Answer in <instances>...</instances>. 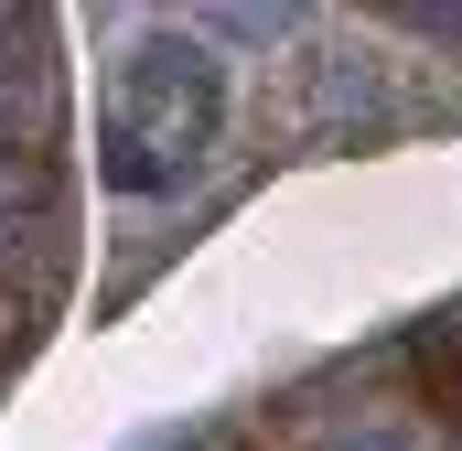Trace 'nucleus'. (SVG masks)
I'll return each mask as SVG.
<instances>
[{"label":"nucleus","mask_w":462,"mask_h":451,"mask_svg":"<svg viewBox=\"0 0 462 451\" xmlns=\"http://www.w3.org/2000/svg\"><path fill=\"white\" fill-rule=\"evenodd\" d=\"M226 129V65L183 22H129L97 87V172L118 194H172Z\"/></svg>","instance_id":"f257e3e1"},{"label":"nucleus","mask_w":462,"mask_h":451,"mask_svg":"<svg viewBox=\"0 0 462 451\" xmlns=\"http://www.w3.org/2000/svg\"><path fill=\"white\" fill-rule=\"evenodd\" d=\"M43 97H54V32L32 11H0V151L43 129Z\"/></svg>","instance_id":"f03ea898"},{"label":"nucleus","mask_w":462,"mask_h":451,"mask_svg":"<svg viewBox=\"0 0 462 451\" xmlns=\"http://www.w3.org/2000/svg\"><path fill=\"white\" fill-rule=\"evenodd\" d=\"M334 451H430L420 430H398V419H365V430H345Z\"/></svg>","instance_id":"7ed1b4c3"}]
</instances>
